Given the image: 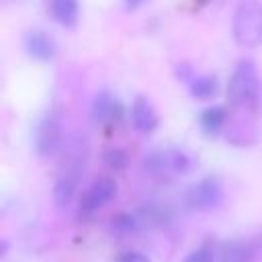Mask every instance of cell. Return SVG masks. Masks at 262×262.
Listing matches in <instances>:
<instances>
[{"instance_id": "obj_1", "label": "cell", "mask_w": 262, "mask_h": 262, "mask_svg": "<svg viewBox=\"0 0 262 262\" xmlns=\"http://www.w3.org/2000/svg\"><path fill=\"white\" fill-rule=\"evenodd\" d=\"M63 156L59 164V174L53 184V199L57 205H68L78 188V182L84 174L86 160H88V145L86 139L80 135H72L63 143Z\"/></svg>"}, {"instance_id": "obj_2", "label": "cell", "mask_w": 262, "mask_h": 262, "mask_svg": "<svg viewBox=\"0 0 262 262\" xmlns=\"http://www.w3.org/2000/svg\"><path fill=\"white\" fill-rule=\"evenodd\" d=\"M260 94L262 88H260V76L256 63L252 59H239L227 82L229 106L239 113L254 115L260 108Z\"/></svg>"}, {"instance_id": "obj_3", "label": "cell", "mask_w": 262, "mask_h": 262, "mask_svg": "<svg viewBox=\"0 0 262 262\" xmlns=\"http://www.w3.org/2000/svg\"><path fill=\"white\" fill-rule=\"evenodd\" d=\"M231 29L237 45L258 47L262 43V4L258 0H239Z\"/></svg>"}, {"instance_id": "obj_4", "label": "cell", "mask_w": 262, "mask_h": 262, "mask_svg": "<svg viewBox=\"0 0 262 262\" xmlns=\"http://www.w3.org/2000/svg\"><path fill=\"white\" fill-rule=\"evenodd\" d=\"M63 143V131H61V117L57 111H47L37 127H35V151L41 158L53 156L57 149H61Z\"/></svg>"}, {"instance_id": "obj_5", "label": "cell", "mask_w": 262, "mask_h": 262, "mask_svg": "<svg viewBox=\"0 0 262 262\" xmlns=\"http://www.w3.org/2000/svg\"><path fill=\"white\" fill-rule=\"evenodd\" d=\"M221 201H223V186L215 176L201 178L184 194V203L192 211H211Z\"/></svg>"}, {"instance_id": "obj_6", "label": "cell", "mask_w": 262, "mask_h": 262, "mask_svg": "<svg viewBox=\"0 0 262 262\" xmlns=\"http://www.w3.org/2000/svg\"><path fill=\"white\" fill-rule=\"evenodd\" d=\"M143 166L149 174H182L190 168V158L182 149H158L151 151L145 160Z\"/></svg>"}, {"instance_id": "obj_7", "label": "cell", "mask_w": 262, "mask_h": 262, "mask_svg": "<svg viewBox=\"0 0 262 262\" xmlns=\"http://www.w3.org/2000/svg\"><path fill=\"white\" fill-rule=\"evenodd\" d=\"M115 194H117V182L111 176H100L82 194L80 211L82 213H94V211L102 209L106 203H111L115 199Z\"/></svg>"}, {"instance_id": "obj_8", "label": "cell", "mask_w": 262, "mask_h": 262, "mask_svg": "<svg viewBox=\"0 0 262 262\" xmlns=\"http://www.w3.org/2000/svg\"><path fill=\"white\" fill-rule=\"evenodd\" d=\"M90 117L96 125L102 123H117L123 117V106L117 100V96H113L108 90H100L90 104Z\"/></svg>"}, {"instance_id": "obj_9", "label": "cell", "mask_w": 262, "mask_h": 262, "mask_svg": "<svg viewBox=\"0 0 262 262\" xmlns=\"http://www.w3.org/2000/svg\"><path fill=\"white\" fill-rule=\"evenodd\" d=\"M25 49L27 53L37 59V61H49L55 57V51H57V45L53 41V37L41 29H33L25 35Z\"/></svg>"}, {"instance_id": "obj_10", "label": "cell", "mask_w": 262, "mask_h": 262, "mask_svg": "<svg viewBox=\"0 0 262 262\" xmlns=\"http://www.w3.org/2000/svg\"><path fill=\"white\" fill-rule=\"evenodd\" d=\"M131 121L135 125L137 131L141 133H151L158 129V113L154 108V104L145 98V96H137L131 104Z\"/></svg>"}, {"instance_id": "obj_11", "label": "cell", "mask_w": 262, "mask_h": 262, "mask_svg": "<svg viewBox=\"0 0 262 262\" xmlns=\"http://www.w3.org/2000/svg\"><path fill=\"white\" fill-rule=\"evenodd\" d=\"M258 244L252 239H229L221 246V262H254Z\"/></svg>"}, {"instance_id": "obj_12", "label": "cell", "mask_w": 262, "mask_h": 262, "mask_svg": "<svg viewBox=\"0 0 262 262\" xmlns=\"http://www.w3.org/2000/svg\"><path fill=\"white\" fill-rule=\"evenodd\" d=\"M45 8L49 16L63 27H74L78 23L80 16L78 0H45Z\"/></svg>"}, {"instance_id": "obj_13", "label": "cell", "mask_w": 262, "mask_h": 262, "mask_svg": "<svg viewBox=\"0 0 262 262\" xmlns=\"http://www.w3.org/2000/svg\"><path fill=\"white\" fill-rule=\"evenodd\" d=\"M225 123H227V108L221 104L207 106L199 115V125L205 131V135H209V137H215L225 127Z\"/></svg>"}, {"instance_id": "obj_14", "label": "cell", "mask_w": 262, "mask_h": 262, "mask_svg": "<svg viewBox=\"0 0 262 262\" xmlns=\"http://www.w3.org/2000/svg\"><path fill=\"white\" fill-rule=\"evenodd\" d=\"M219 82L215 76L211 74H203V76H192V80L188 82V92L196 98V100H209L217 94Z\"/></svg>"}, {"instance_id": "obj_15", "label": "cell", "mask_w": 262, "mask_h": 262, "mask_svg": "<svg viewBox=\"0 0 262 262\" xmlns=\"http://www.w3.org/2000/svg\"><path fill=\"white\" fill-rule=\"evenodd\" d=\"M139 227V219L131 213H119L113 217V229L115 231H121V233H129V231H135Z\"/></svg>"}, {"instance_id": "obj_16", "label": "cell", "mask_w": 262, "mask_h": 262, "mask_svg": "<svg viewBox=\"0 0 262 262\" xmlns=\"http://www.w3.org/2000/svg\"><path fill=\"white\" fill-rule=\"evenodd\" d=\"M102 160H104V164H106L108 168H113V170H123V168L127 166V154H125L123 149H119V147L106 149L104 156H102Z\"/></svg>"}, {"instance_id": "obj_17", "label": "cell", "mask_w": 262, "mask_h": 262, "mask_svg": "<svg viewBox=\"0 0 262 262\" xmlns=\"http://www.w3.org/2000/svg\"><path fill=\"white\" fill-rule=\"evenodd\" d=\"M184 262H213V254H211L207 248H199V250L190 252V254L184 258Z\"/></svg>"}, {"instance_id": "obj_18", "label": "cell", "mask_w": 262, "mask_h": 262, "mask_svg": "<svg viewBox=\"0 0 262 262\" xmlns=\"http://www.w3.org/2000/svg\"><path fill=\"white\" fill-rule=\"evenodd\" d=\"M115 262H151L143 252H125Z\"/></svg>"}, {"instance_id": "obj_19", "label": "cell", "mask_w": 262, "mask_h": 262, "mask_svg": "<svg viewBox=\"0 0 262 262\" xmlns=\"http://www.w3.org/2000/svg\"><path fill=\"white\" fill-rule=\"evenodd\" d=\"M143 2H145V0H125V6H127L129 10H135V8H139Z\"/></svg>"}, {"instance_id": "obj_20", "label": "cell", "mask_w": 262, "mask_h": 262, "mask_svg": "<svg viewBox=\"0 0 262 262\" xmlns=\"http://www.w3.org/2000/svg\"><path fill=\"white\" fill-rule=\"evenodd\" d=\"M199 2H201V4H207V2H209V0H199Z\"/></svg>"}]
</instances>
